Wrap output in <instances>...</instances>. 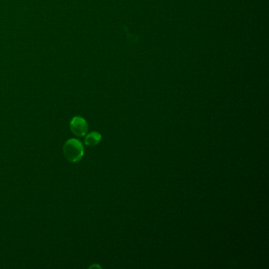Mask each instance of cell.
<instances>
[{
    "label": "cell",
    "instance_id": "6da1fadb",
    "mask_svg": "<svg viewBox=\"0 0 269 269\" xmlns=\"http://www.w3.org/2000/svg\"><path fill=\"white\" fill-rule=\"evenodd\" d=\"M63 153L69 161L77 163L84 156V147L77 139H69L63 146Z\"/></svg>",
    "mask_w": 269,
    "mask_h": 269
},
{
    "label": "cell",
    "instance_id": "7a4b0ae2",
    "mask_svg": "<svg viewBox=\"0 0 269 269\" xmlns=\"http://www.w3.org/2000/svg\"><path fill=\"white\" fill-rule=\"evenodd\" d=\"M69 126L72 133L78 137H84L88 132V126L87 122L81 116H75L72 118Z\"/></svg>",
    "mask_w": 269,
    "mask_h": 269
},
{
    "label": "cell",
    "instance_id": "3957f363",
    "mask_svg": "<svg viewBox=\"0 0 269 269\" xmlns=\"http://www.w3.org/2000/svg\"><path fill=\"white\" fill-rule=\"evenodd\" d=\"M101 138H102V137H101V134L100 133L96 132V131L91 132L85 137L84 143H85V145H88V146L93 147V146L99 145Z\"/></svg>",
    "mask_w": 269,
    "mask_h": 269
}]
</instances>
